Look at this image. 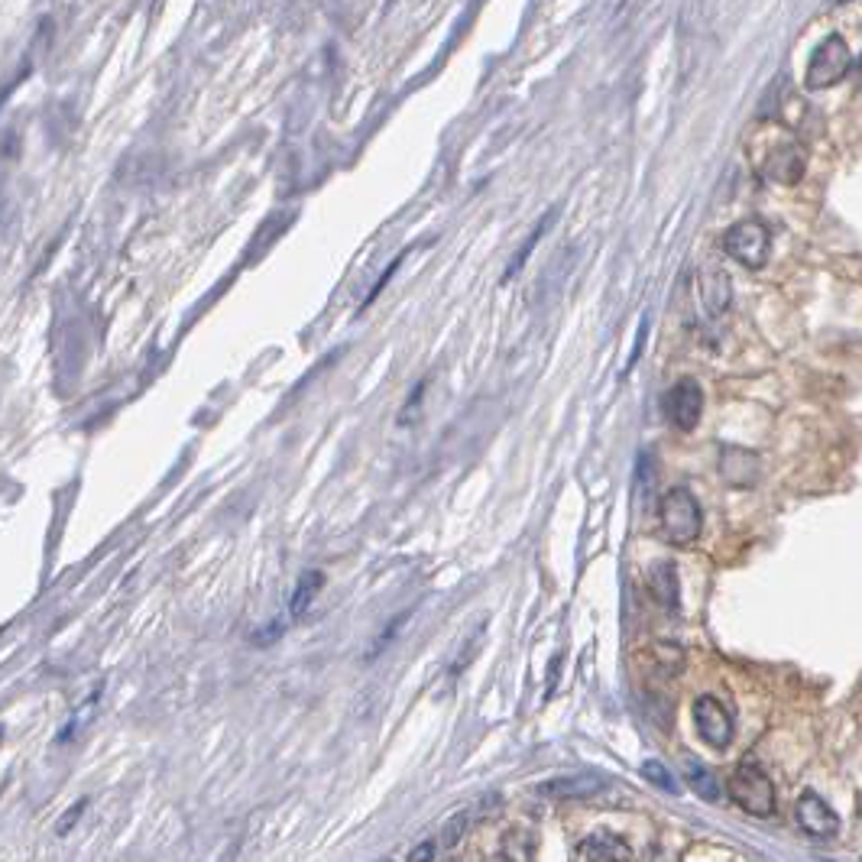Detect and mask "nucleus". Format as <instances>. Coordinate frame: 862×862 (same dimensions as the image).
Masks as SVG:
<instances>
[{
  "label": "nucleus",
  "instance_id": "f257e3e1",
  "mask_svg": "<svg viewBox=\"0 0 862 862\" xmlns=\"http://www.w3.org/2000/svg\"><path fill=\"white\" fill-rule=\"evenodd\" d=\"M659 519H662V532L674 545H694L700 539L704 512L687 486H674L659 499Z\"/></svg>",
  "mask_w": 862,
  "mask_h": 862
},
{
  "label": "nucleus",
  "instance_id": "f03ea898",
  "mask_svg": "<svg viewBox=\"0 0 862 862\" xmlns=\"http://www.w3.org/2000/svg\"><path fill=\"white\" fill-rule=\"evenodd\" d=\"M730 798L736 807H743L753 817H771L775 814V788L771 778L759 763L743 759L736 771L730 775Z\"/></svg>",
  "mask_w": 862,
  "mask_h": 862
},
{
  "label": "nucleus",
  "instance_id": "7ed1b4c3",
  "mask_svg": "<svg viewBox=\"0 0 862 862\" xmlns=\"http://www.w3.org/2000/svg\"><path fill=\"white\" fill-rule=\"evenodd\" d=\"M853 69V56H850V46L843 36L830 33L827 39L817 43L811 62H807V79L804 85L811 92H824V88H834L837 82H843Z\"/></svg>",
  "mask_w": 862,
  "mask_h": 862
},
{
  "label": "nucleus",
  "instance_id": "20e7f679",
  "mask_svg": "<svg viewBox=\"0 0 862 862\" xmlns=\"http://www.w3.org/2000/svg\"><path fill=\"white\" fill-rule=\"evenodd\" d=\"M723 250H727L733 260H740L743 267L759 270V267H766L768 253H771V234H768L766 224L756 221V217L736 221V224L727 231V237H723Z\"/></svg>",
  "mask_w": 862,
  "mask_h": 862
},
{
  "label": "nucleus",
  "instance_id": "39448f33",
  "mask_svg": "<svg viewBox=\"0 0 862 862\" xmlns=\"http://www.w3.org/2000/svg\"><path fill=\"white\" fill-rule=\"evenodd\" d=\"M694 727L700 740L713 749H727L733 743V713L717 697H697L694 700Z\"/></svg>",
  "mask_w": 862,
  "mask_h": 862
},
{
  "label": "nucleus",
  "instance_id": "423d86ee",
  "mask_svg": "<svg viewBox=\"0 0 862 862\" xmlns=\"http://www.w3.org/2000/svg\"><path fill=\"white\" fill-rule=\"evenodd\" d=\"M665 415H669V422L674 428L694 432L697 422H700V415H704V389H700V383L690 380V377H684V380H677V383L671 386L669 392H665Z\"/></svg>",
  "mask_w": 862,
  "mask_h": 862
},
{
  "label": "nucleus",
  "instance_id": "0eeeda50",
  "mask_svg": "<svg viewBox=\"0 0 862 862\" xmlns=\"http://www.w3.org/2000/svg\"><path fill=\"white\" fill-rule=\"evenodd\" d=\"M794 817L801 824L804 834L817 837V840H834L840 834V817L830 811V804L817 794V791H804L798 798V807H794Z\"/></svg>",
  "mask_w": 862,
  "mask_h": 862
},
{
  "label": "nucleus",
  "instance_id": "6e6552de",
  "mask_svg": "<svg viewBox=\"0 0 862 862\" xmlns=\"http://www.w3.org/2000/svg\"><path fill=\"white\" fill-rule=\"evenodd\" d=\"M499 804V794H486V798H480V801H474L471 807H461L448 824H445V830H441V837H438V847L441 850H451V847H458L477 824H483L489 814H493V807Z\"/></svg>",
  "mask_w": 862,
  "mask_h": 862
},
{
  "label": "nucleus",
  "instance_id": "1a4fd4ad",
  "mask_svg": "<svg viewBox=\"0 0 862 862\" xmlns=\"http://www.w3.org/2000/svg\"><path fill=\"white\" fill-rule=\"evenodd\" d=\"M763 176L778 186H794L804 176V150L798 143H781L768 153L763 163Z\"/></svg>",
  "mask_w": 862,
  "mask_h": 862
},
{
  "label": "nucleus",
  "instance_id": "9d476101",
  "mask_svg": "<svg viewBox=\"0 0 862 862\" xmlns=\"http://www.w3.org/2000/svg\"><path fill=\"white\" fill-rule=\"evenodd\" d=\"M606 788V781L600 775H568V778H552V781H542L539 784V794L542 798H552V801H583V798H593Z\"/></svg>",
  "mask_w": 862,
  "mask_h": 862
},
{
  "label": "nucleus",
  "instance_id": "9b49d317",
  "mask_svg": "<svg viewBox=\"0 0 862 862\" xmlns=\"http://www.w3.org/2000/svg\"><path fill=\"white\" fill-rule=\"evenodd\" d=\"M720 474L733 486H753L759 480V458L746 448H723L720 451Z\"/></svg>",
  "mask_w": 862,
  "mask_h": 862
},
{
  "label": "nucleus",
  "instance_id": "f8f14e48",
  "mask_svg": "<svg viewBox=\"0 0 862 862\" xmlns=\"http://www.w3.org/2000/svg\"><path fill=\"white\" fill-rule=\"evenodd\" d=\"M580 857L587 862H629L633 860V847L623 837L600 830L580 843Z\"/></svg>",
  "mask_w": 862,
  "mask_h": 862
},
{
  "label": "nucleus",
  "instance_id": "ddd939ff",
  "mask_svg": "<svg viewBox=\"0 0 862 862\" xmlns=\"http://www.w3.org/2000/svg\"><path fill=\"white\" fill-rule=\"evenodd\" d=\"M649 590H652L656 603H662L665 610H677L681 590H677V571H674L671 562H662V565H656L649 571Z\"/></svg>",
  "mask_w": 862,
  "mask_h": 862
},
{
  "label": "nucleus",
  "instance_id": "4468645a",
  "mask_svg": "<svg viewBox=\"0 0 862 862\" xmlns=\"http://www.w3.org/2000/svg\"><path fill=\"white\" fill-rule=\"evenodd\" d=\"M321 583H324L321 571H308V575L298 577V583H295V590H292V600H288V616H292V619H298V616L311 606V600H315V593L321 590Z\"/></svg>",
  "mask_w": 862,
  "mask_h": 862
},
{
  "label": "nucleus",
  "instance_id": "2eb2a0df",
  "mask_svg": "<svg viewBox=\"0 0 862 862\" xmlns=\"http://www.w3.org/2000/svg\"><path fill=\"white\" fill-rule=\"evenodd\" d=\"M704 302L710 308V315H723L730 305V280L723 270H707L704 276Z\"/></svg>",
  "mask_w": 862,
  "mask_h": 862
},
{
  "label": "nucleus",
  "instance_id": "dca6fc26",
  "mask_svg": "<svg viewBox=\"0 0 862 862\" xmlns=\"http://www.w3.org/2000/svg\"><path fill=\"white\" fill-rule=\"evenodd\" d=\"M684 778H687V784L694 788L697 798H704V801H720V784H717V778H713L710 768H704L700 763H694V759H684Z\"/></svg>",
  "mask_w": 862,
  "mask_h": 862
},
{
  "label": "nucleus",
  "instance_id": "f3484780",
  "mask_svg": "<svg viewBox=\"0 0 862 862\" xmlns=\"http://www.w3.org/2000/svg\"><path fill=\"white\" fill-rule=\"evenodd\" d=\"M642 775L652 781V784H659L662 791H669V794H674L677 791V784H674V778H671V771L659 759H649L646 766H642Z\"/></svg>",
  "mask_w": 862,
  "mask_h": 862
},
{
  "label": "nucleus",
  "instance_id": "a211bd4d",
  "mask_svg": "<svg viewBox=\"0 0 862 862\" xmlns=\"http://www.w3.org/2000/svg\"><path fill=\"white\" fill-rule=\"evenodd\" d=\"M85 807H88V801H85V798H82L79 804H72V807H69V814H66V817H62V820L56 824V837H66V834H69V830H72V827H75V824L82 820Z\"/></svg>",
  "mask_w": 862,
  "mask_h": 862
},
{
  "label": "nucleus",
  "instance_id": "6ab92c4d",
  "mask_svg": "<svg viewBox=\"0 0 862 862\" xmlns=\"http://www.w3.org/2000/svg\"><path fill=\"white\" fill-rule=\"evenodd\" d=\"M545 227H548V221H539V227H535V234H532V237L526 240V247H522V250L516 253V260H512V267H509V273H506V280H509V276H512L516 270H522V263H526V257L532 253V247L539 244V234H542Z\"/></svg>",
  "mask_w": 862,
  "mask_h": 862
},
{
  "label": "nucleus",
  "instance_id": "aec40b11",
  "mask_svg": "<svg viewBox=\"0 0 862 862\" xmlns=\"http://www.w3.org/2000/svg\"><path fill=\"white\" fill-rule=\"evenodd\" d=\"M435 850H438V843H422L418 850L409 853V862H432L435 860Z\"/></svg>",
  "mask_w": 862,
  "mask_h": 862
},
{
  "label": "nucleus",
  "instance_id": "412c9836",
  "mask_svg": "<svg viewBox=\"0 0 862 862\" xmlns=\"http://www.w3.org/2000/svg\"><path fill=\"white\" fill-rule=\"evenodd\" d=\"M857 82H860V88H862V56H860V62H857Z\"/></svg>",
  "mask_w": 862,
  "mask_h": 862
},
{
  "label": "nucleus",
  "instance_id": "4be33fe9",
  "mask_svg": "<svg viewBox=\"0 0 862 862\" xmlns=\"http://www.w3.org/2000/svg\"><path fill=\"white\" fill-rule=\"evenodd\" d=\"M380 862H395V860H380Z\"/></svg>",
  "mask_w": 862,
  "mask_h": 862
}]
</instances>
